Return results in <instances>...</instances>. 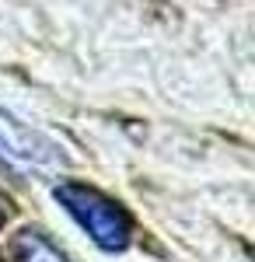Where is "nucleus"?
Segmentation results:
<instances>
[{
    "label": "nucleus",
    "mask_w": 255,
    "mask_h": 262,
    "mask_svg": "<svg viewBox=\"0 0 255 262\" xmlns=\"http://www.w3.org/2000/svg\"><path fill=\"white\" fill-rule=\"evenodd\" d=\"M0 158L11 164H21V168H46V164L59 161V150L42 133L21 126L14 116L0 112Z\"/></svg>",
    "instance_id": "f03ea898"
},
{
    "label": "nucleus",
    "mask_w": 255,
    "mask_h": 262,
    "mask_svg": "<svg viewBox=\"0 0 255 262\" xmlns=\"http://www.w3.org/2000/svg\"><path fill=\"white\" fill-rule=\"evenodd\" d=\"M56 200L59 206L74 217V221L91 234V242L105 248V252H122L130 245V217L122 213V206L101 196L98 189H88L77 182H63L56 185Z\"/></svg>",
    "instance_id": "f257e3e1"
},
{
    "label": "nucleus",
    "mask_w": 255,
    "mask_h": 262,
    "mask_svg": "<svg viewBox=\"0 0 255 262\" xmlns=\"http://www.w3.org/2000/svg\"><path fill=\"white\" fill-rule=\"evenodd\" d=\"M11 262H67L63 252L42 238L39 231H21L11 245Z\"/></svg>",
    "instance_id": "7ed1b4c3"
}]
</instances>
